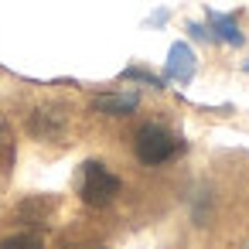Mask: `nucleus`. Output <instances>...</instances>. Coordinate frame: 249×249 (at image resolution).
I'll list each match as a JSON object with an SVG mask.
<instances>
[{
  "instance_id": "nucleus-5",
  "label": "nucleus",
  "mask_w": 249,
  "mask_h": 249,
  "mask_svg": "<svg viewBox=\"0 0 249 249\" xmlns=\"http://www.w3.org/2000/svg\"><path fill=\"white\" fill-rule=\"evenodd\" d=\"M137 106H140L137 92H103V96L92 99V109L103 113V116H130Z\"/></svg>"
},
{
  "instance_id": "nucleus-7",
  "label": "nucleus",
  "mask_w": 249,
  "mask_h": 249,
  "mask_svg": "<svg viewBox=\"0 0 249 249\" xmlns=\"http://www.w3.org/2000/svg\"><path fill=\"white\" fill-rule=\"evenodd\" d=\"M14 157H18V147H14V133H11L7 120L0 116V171H11Z\"/></svg>"
},
{
  "instance_id": "nucleus-8",
  "label": "nucleus",
  "mask_w": 249,
  "mask_h": 249,
  "mask_svg": "<svg viewBox=\"0 0 249 249\" xmlns=\"http://www.w3.org/2000/svg\"><path fill=\"white\" fill-rule=\"evenodd\" d=\"M48 212H52V201H48V198H28V201L18 208V215H21L24 222H45Z\"/></svg>"
},
{
  "instance_id": "nucleus-13",
  "label": "nucleus",
  "mask_w": 249,
  "mask_h": 249,
  "mask_svg": "<svg viewBox=\"0 0 249 249\" xmlns=\"http://www.w3.org/2000/svg\"><path fill=\"white\" fill-rule=\"evenodd\" d=\"M75 249H86V246H75Z\"/></svg>"
},
{
  "instance_id": "nucleus-6",
  "label": "nucleus",
  "mask_w": 249,
  "mask_h": 249,
  "mask_svg": "<svg viewBox=\"0 0 249 249\" xmlns=\"http://www.w3.org/2000/svg\"><path fill=\"white\" fill-rule=\"evenodd\" d=\"M208 31H212V41H225L232 48H239L246 41L232 14H208Z\"/></svg>"
},
{
  "instance_id": "nucleus-11",
  "label": "nucleus",
  "mask_w": 249,
  "mask_h": 249,
  "mask_svg": "<svg viewBox=\"0 0 249 249\" xmlns=\"http://www.w3.org/2000/svg\"><path fill=\"white\" fill-rule=\"evenodd\" d=\"M188 31H191V38H198V41H212V31H208L205 24H195V21H191Z\"/></svg>"
},
{
  "instance_id": "nucleus-4",
  "label": "nucleus",
  "mask_w": 249,
  "mask_h": 249,
  "mask_svg": "<svg viewBox=\"0 0 249 249\" xmlns=\"http://www.w3.org/2000/svg\"><path fill=\"white\" fill-rule=\"evenodd\" d=\"M195 69H198V58H195L191 45L174 41L171 52H167V62H164V75H167L171 82H181V86H184V82L195 79Z\"/></svg>"
},
{
  "instance_id": "nucleus-12",
  "label": "nucleus",
  "mask_w": 249,
  "mask_h": 249,
  "mask_svg": "<svg viewBox=\"0 0 249 249\" xmlns=\"http://www.w3.org/2000/svg\"><path fill=\"white\" fill-rule=\"evenodd\" d=\"M246 72H249V62H246Z\"/></svg>"
},
{
  "instance_id": "nucleus-2",
  "label": "nucleus",
  "mask_w": 249,
  "mask_h": 249,
  "mask_svg": "<svg viewBox=\"0 0 249 249\" xmlns=\"http://www.w3.org/2000/svg\"><path fill=\"white\" fill-rule=\"evenodd\" d=\"M120 178L103 164V160H86L82 164V178H79V198L92 208H106L113 205V198L120 195Z\"/></svg>"
},
{
  "instance_id": "nucleus-9",
  "label": "nucleus",
  "mask_w": 249,
  "mask_h": 249,
  "mask_svg": "<svg viewBox=\"0 0 249 249\" xmlns=\"http://www.w3.org/2000/svg\"><path fill=\"white\" fill-rule=\"evenodd\" d=\"M0 249H45V242L38 232H18V235H7L0 242Z\"/></svg>"
},
{
  "instance_id": "nucleus-3",
  "label": "nucleus",
  "mask_w": 249,
  "mask_h": 249,
  "mask_svg": "<svg viewBox=\"0 0 249 249\" xmlns=\"http://www.w3.org/2000/svg\"><path fill=\"white\" fill-rule=\"evenodd\" d=\"M69 126V113L62 106H38L28 113V133L38 140H58Z\"/></svg>"
},
{
  "instance_id": "nucleus-10",
  "label": "nucleus",
  "mask_w": 249,
  "mask_h": 249,
  "mask_svg": "<svg viewBox=\"0 0 249 249\" xmlns=\"http://www.w3.org/2000/svg\"><path fill=\"white\" fill-rule=\"evenodd\" d=\"M123 79H137V82H147V86H154V89H164V82H160L157 75L143 72V69H126V72H123Z\"/></svg>"
},
{
  "instance_id": "nucleus-1",
  "label": "nucleus",
  "mask_w": 249,
  "mask_h": 249,
  "mask_svg": "<svg viewBox=\"0 0 249 249\" xmlns=\"http://www.w3.org/2000/svg\"><path fill=\"white\" fill-rule=\"evenodd\" d=\"M181 150H184V143H181L171 130H164V126H157V123L140 126L137 137H133V154H137V160L147 164V167L167 164V160L178 157Z\"/></svg>"
}]
</instances>
